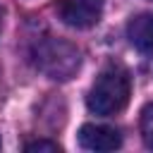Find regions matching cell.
Segmentation results:
<instances>
[{"label": "cell", "instance_id": "obj_1", "mask_svg": "<svg viewBox=\"0 0 153 153\" xmlns=\"http://www.w3.org/2000/svg\"><path fill=\"white\" fill-rule=\"evenodd\" d=\"M129 96H131V76L122 65L112 62L91 84L86 105L93 115L110 117V115H117L120 110H124V105L129 103Z\"/></svg>", "mask_w": 153, "mask_h": 153}, {"label": "cell", "instance_id": "obj_2", "mask_svg": "<svg viewBox=\"0 0 153 153\" xmlns=\"http://www.w3.org/2000/svg\"><path fill=\"white\" fill-rule=\"evenodd\" d=\"M31 57H33L36 67L55 81L72 79L81 67V50L74 43H69L65 38H55V36H45V38L36 41Z\"/></svg>", "mask_w": 153, "mask_h": 153}, {"label": "cell", "instance_id": "obj_3", "mask_svg": "<svg viewBox=\"0 0 153 153\" xmlns=\"http://www.w3.org/2000/svg\"><path fill=\"white\" fill-rule=\"evenodd\" d=\"M103 0H57V17L72 29H88L98 24Z\"/></svg>", "mask_w": 153, "mask_h": 153}, {"label": "cell", "instance_id": "obj_4", "mask_svg": "<svg viewBox=\"0 0 153 153\" xmlns=\"http://www.w3.org/2000/svg\"><path fill=\"white\" fill-rule=\"evenodd\" d=\"M79 146L86 151H117L122 146V136L115 127L108 124H84L79 129Z\"/></svg>", "mask_w": 153, "mask_h": 153}, {"label": "cell", "instance_id": "obj_5", "mask_svg": "<svg viewBox=\"0 0 153 153\" xmlns=\"http://www.w3.org/2000/svg\"><path fill=\"white\" fill-rule=\"evenodd\" d=\"M127 38L139 53H143V55L153 53V14H148V12L136 14L127 24Z\"/></svg>", "mask_w": 153, "mask_h": 153}, {"label": "cell", "instance_id": "obj_6", "mask_svg": "<svg viewBox=\"0 0 153 153\" xmlns=\"http://www.w3.org/2000/svg\"><path fill=\"white\" fill-rule=\"evenodd\" d=\"M141 136L148 148H153V103H148L141 112Z\"/></svg>", "mask_w": 153, "mask_h": 153}, {"label": "cell", "instance_id": "obj_7", "mask_svg": "<svg viewBox=\"0 0 153 153\" xmlns=\"http://www.w3.org/2000/svg\"><path fill=\"white\" fill-rule=\"evenodd\" d=\"M24 151H50V153H57V151H60V143L38 139V141H29V143L24 146Z\"/></svg>", "mask_w": 153, "mask_h": 153}, {"label": "cell", "instance_id": "obj_8", "mask_svg": "<svg viewBox=\"0 0 153 153\" xmlns=\"http://www.w3.org/2000/svg\"><path fill=\"white\" fill-rule=\"evenodd\" d=\"M151 55V72H153V53H148Z\"/></svg>", "mask_w": 153, "mask_h": 153}, {"label": "cell", "instance_id": "obj_9", "mask_svg": "<svg viewBox=\"0 0 153 153\" xmlns=\"http://www.w3.org/2000/svg\"><path fill=\"white\" fill-rule=\"evenodd\" d=\"M0 29H2V7H0Z\"/></svg>", "mask_w": 153, "mask_h": 153}, {"label": "cell", "instance_id": "obj_10", "mask_svg": "<svg viewBox=\"0 0 153 153\" xmlns=\"http://www.w3.org/2000/svg\"><path fill=\"white\" fill-rule=\"evenodd\" d=\"M0 146H2V143H0Z\"/></svg>", "mask_w": 153, "mask_h": 153}]
</instances>
